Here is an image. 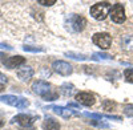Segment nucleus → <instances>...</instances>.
Wrapping results in <instances>:
<instances>
[{
    "instance_id": "nucleus-1",
    "label": "nucleus",
    "mask_w": 133,
    "mask_h": 130,
    "mask_svg": "<svg viewBox=\"0 0 133 130\" xmlns=\"http://www.w3.org/2000/svg\"><path fill=\"white\" fill-rule=\"evenodd\" d=\"M65 25H66V29L71 31V32H81L85 25H87V20L80 16V15H69L65 20Z\"/></svg>"
},
{
    "instance_id": "nucleus-2",
    "label": "nucleus",
    "mask_w": 133,
    "mask_h": 130,
    "mask_svg": "<svg viewBox=\"0 0 133 130\" xmlns=\"http://www.w3.org/2000/svg\"><path fill=\"white\" fill-rule=\"evenodd\" d=\"M110 5L109 2H98L93 7H91V15L96 20H104L108 16V12H110Z\"/></svg>"
},
{
    "instance_id": "nucleus-3",
    "label": "nucleus",
    "mask_w": 133,
    "mask_h": 130,
    "mask_svg": "<svg viewBox=\"0 0 133 130\" xmlns=\"http://www.w3.org/2000/svg\"><path fill=\"white\" fill-rule=\"evenodd\" d=\"M0 101L7 104V105H11V106H16L17 109H25V107H28V105H29V102L25 98L17 97V96H12V94L2 96L0 97Z\"/></svg>"
},
{
    "instance_id": "nucleus-4",
    "label": "nucleus",
    "mask_w": 133,
    "mask_h": 130,
    "mask_svg": "<svg viewBox=\"0 0 133 130\" xmlns=\"http://www.w3.org/2000/svg\"><path fill=\"white\" fill-rule=\"evenodd\" d=\"M109 16H110V19H112V21H115V23L123 24L124 21H125V19H127V16H125V9H124L123 4L116 3L112 8H110Z\"/></svg>"
},
{
    "instance_id": "nucleus-5",
    "label": "nucleus",
    "mask_w": 133,
    "mask_h": 130,
    "mask_svg": "<svg viewBox=\"0 0 133 130\" xmlns=\"http://www.w3.org/2000/svg\"><path fill=\"white\" fill-rule=\"evenodd\" d=\"M93 42L100 47L101 49H108L110 47V44H112V36H110L109 33H107V32H98V33H95L93 37H92Z\"/></svg>"
},
{
    "instance_id": "nucleus-6",
    "label": "nucleus",
    "mask_w": 133,
    "mask_h": 130,
    "mask_svg": "<svg viewBox=\"0 0 133 130\" xmlns=\"http://www.w3.org/2000/svg\"><path fill=\"white\" fill-rule=\"evenodd\" d=\"M51 88H52L51 84L43 81V80H37V81H35V82L32 84V90H33V93L41 96L43 98H44V97H47V96L52 92Z\"/></svg>"
},
{
    "instance_id": "nucleus-7",
    "label": "nucleus",
    "mask_w": 133,
    "mask_h": 130,
    "mask_svg": "<svg viewBox=\"0 0 133 130\" xmlns=\"http://www.w3.org/2000/svg\"><path fill=\"white\" fill-rule=\"evenodd\" d=\"M52 68L53 70L61 74V76H69L72 72H73V68H72V65L68 64L66 61H63V60H57V61H53L52 64Z\"/></svg>"
},
{
    "instance_id": "nucleus-8",
    "label": "nucleus",
    "mask_w": 133,
    "mask_h": 130,
    "mask_svg": "<svg viewBox=\"0 0 133 130\" xmlns=\"http://www.w3.org/2000/svg\"><path fill=\"white\" fill-rule=\"evenodd\" d=\"M76 101L79 105H84V106H92L96 101L95 96L92 93H88V92H80L76 94Z\"/></svg>"
},
{
    "instance_id": "nucleus-9",
    "label": "nucleus",
    "mask_w": 133,
    "mask_h": 130,
    "mask_svg": "<svg viewBox=\"0 0 133 130\" xmlns=\"http://www.w3.org/2000/svg\"><path fill=\"white\" fill-rule=\"evenodd\" d=\"M35 120H36V117H31L28 114H17L12 118V122H16L21 127H28V126H32Z\"/></svg>"
},
{
    "instance_id": "nucleus-10",
    "label": "nucleus",
    "mask_w": 133,
    "mask_h": 130,
    "mask_svg": "<svg viewBox=\"0 0 133 130\" xmlns=\"http://www.w3.org/2000/svg\"><path fill=\"white\" fill-rule=\"evenodd\" d=\"M25 62V59L21 57V56H12V57H8L3 61V64L8 69H15V68H19L20 65H23Z\"/></svg>"
},
{
    "instance_id": "nucleus-11",
    "label": "nucleus",
    "mask_w": 133,
    "mask_h": 130,
    "mask_svg": "<svg viewBox=\"0 0 133 130\" xmlns=\"http://www.w3.org/2000/svg\"><path fill=\"white\" fill-rule=\"evenodd\" d=\"M47 109L52 110L53 113H56V114H59V115H61V117H64V118H68V117H72V115L77 114L75 110H71V109H68V107H64V106H57V105H52V106L47 107Z\"/></svg>"
},
{
    "instance_id": "nucleus-12",
    "label": "nucleus",
    "mask_w": 133,
    "mask_h": 130,
    "mask_svg": "<svg viewBox=\"0 0 133 130\" xmlns=\"http://www.w3.org/2000/svg\"><path fill=\"white\" fill-rule=\"evenodd\" d=\"M32 76H33V69L31 67H24V68H21V69L17 70V77L20 80H23V81L29 80Z\"/></svg>"
},
{
    "instance_id": "nucleus-13",
    "label": "nucleus",
    "mask_w": 133,
    "mask_h": 130,
    "mask_svg": "<svg viewBox=\"0 0 133 130\" xmlns=\"http://www.w3.org/2000/svg\"><path fill=\"white\" fill-rule=\"evenodd\" d=\"M60 93H61L64 97H71V96H73V93H75V85H73V84H69V82H64V84L60 86Z\"/></svg>"
},
{
    "instance_id": "nucleus-14",
    "label": "nucleus",
    "mask_w": 133,
    "mask_h": 130,
    "mask_svg": "<svg viewBox=\"0 0 133 130\" xmlns=\"http://www.w3.org/2000/svg\"><path fill=\"white\" fill-rule=\"evenodd\" d=\"M43 129L44 130H60V124L55 121L53 118H47L43 122Z\"/></svg>"
},
{
    "instance_id": "nucleus-15",
    "label": "nucleus",
    "mask_w": 133,
    "mask_h": 130,
    "mask_svg": "<svg viewBox=\"0 0 133 130\" xmlns=\"http://www.w3.org/2000/svg\"><path fill=\"white\" fill-rule=\"evenodd\" d=\"M121 48L127 50H133V36H124L121 39Z\"/></svg>"
},
{
    "instance_id": "nucleus-16",
    "label": "nucleus",
    "mask_w": 133,
    "mask_h": 130,
    "mask_svg": "<svg viewBox=\"0 0 133 130\" xmlns=\"http://www.w3.org/2000/svg\"><path fill=\"white\" fill-rule=\"evenodd\" d=\"M101 105H103V109L107 110V112H112L116 107V102L112 101V100H104Z\"/></svg>"
},
{
    "instance_id": "nucleus-17",
    "label": "nucleus",
    "mask_w": 133,
    "mask_h": 130,
    "mask_svg": "<svg viewBox=\"0 0 133 130\" xmlns=\"http://www.w3.org/2000/svg\"><path fill=\"white\" fill-rule=\"evenodd\" d=\"M88 124L92 125V126H96V127H103V129H108L109 127V125L107 122L98 121V120H91V121H88Z\"/></svg>"
},
{
    "instance_id": "nucleus-18",
    "label": "nucleus",
    "mask_w": 133,
    "mask_h": 130,
    "mask_svg": "<svg viewBox=\"0 0 133 130\" xmlns=\"http://www.w3.org/2000/svg\"><path fill=\"white\" fill-rule=\"evenodd\" d=\"M92 59L93 60H110V59H112V56L107 55V53H93Z\"/></svg>"
},
{
    "instance_id": "nucleus-19",
    "label": "nucleus",
    "mask_w": 133,
    "mask_h": 130,
    "mask_svg": "<svg viewBox=\"0 0 133 130\" xmlns=\"http://www.w3.org/2000/svg\"><path fill=\"white\" fill-rule=\"evenodd\" d=\"M65 56L72 57V59H75V60H81V61H84V60L88 59V57L84 56V55H77V53H73V52H66V53H65Z\"/></svg>"
},
{
    "instance_id": "nucleus-20",
    "label": "nucleus",
    "mask_w": 133,
    "mask_h": 130,
    "mask_svg": "<svg viewBox=\"0 0 133 130\" xmlns=\"http://www.w3.org/2000/svg\"><path fill=\"white\" fill-rule=\"evenodd\" d=\"M124 114L128 115V117H133V104H127L123 109Z\"/></svg>"
},
{
    "instance_id": "nucleus-21",
    "label": "nucleus",
    "mask_w": 133,
    "mask_h": 130,
    "mask_svg": "<svg viewBox=\"0 0 133 130\" xmlns=\"http://www.w3.org/2000/svg\"><path fill=\"white\" fill-rule=\"evenodd\" d=\"M124 76H125V80L128 82H133V69H125L124 70Z\"/></svg>"
},
{
    "instance_id": "nucleus-22",
    "label": "nucleus",
    "mask_w": 133,
    "mask_h": 130,
    "mask_svg": "<svg viewBox=\"0 0 133 130\" xmlns=\"http://www.w3.org/2000/svg\"><path fill=\"white\" fill-rule=\"evenodd\" d=\"M23 49H24V50H27V52H44V50H45L44 48H39V47H29V45H24V47H23Z\"/></svg>"
},
{
    "instance_id": "nucleus-23",
    "label": "nucleus",
    "mask_w": 133,
    "mask_h": 130,
    "mask_svg": "<svg viewBox=\"0 0 133 130\" xmlns=\"http://www.w3.org/2000/svg\"><path fill=\"white\" fill-rule=\"evenodd\" d=\"M56 98H57V93L53 92V90H52L47 97H44V100H47V101H53V100H56Z\"/></svg>"
},
{
    "instance_id": "nucleus-24",
    "label": "nucleus",
    "mask_w": 133,
    "mask_h": 130,
    "mask_svg": "<svg viewBox=\"0 0 133 130\" xmlns=\"http://www.w3.org/2000/svg\"><path fill=\"white\" fill-rule=\"evenodd\" d=\"M56 3V0H39V4L41 5H52Z\"/></svg>"
},
{
    "instance_id": "nucleus-25",
    "label": "nucleus",
    "mask_w": 133,
    "mask_h": 130,
    "mask_svg": "<svg viewBox=\"0 0 133 130\" xmlns=\"http://www.w3.org/2000/svg\"><path fill=\"white\" fill-rule=\"evenodd\" d=\"M7 81H8V78H7V76H5V74H3L2 72H0V84L3 85V84H5Z\"/></svg>"
},
{
    "instance_id": "nucleus-26",
    "label": "nucleus",
    "mask_w": 133,
    "mask_h": 130,
    "mask_svg": "<svg viewBox=\"0 0 133 130\" xmlns=\"http://www.w3.org/2000/svg\"><path fill=\"white\" fill-rule=\"evenodd\" d=\"M0 48H5V49H12V47H9V45L4 44V42H0Z\"/></svg>"
},
{
    "instance_id": "nucleus-27",
    "label": "nucleus",
    "mask_w": 133,
    "mask_h": 130,
    "mask_svg": "<svg viewBox=\"0 0 133 130\" xmlns=\"http://www.w3.org/2000/svg\"><path fill=\"white\" fill-rule=\"evenodd\" d=\"M20 130H35V129H33L32 126H28V127H21Z\"/></svg>"
},
{
    "instance_id": "nucleus-28",
    "label": "nucleus",
    "mask_w": 133,
    "mask_h": 130,
    "mask_svg": "<svg viewBox=\"0 0 133 130\" xmlns=\"http://www.w3.org/2000/svg\"><path fill=\"white\" fill-rule=\"evenodd\" d=\"M69 106H72V107H79V105H76V104H69Z\"/></svg>"
},
{
    "instance_id": "nucleus-29",
    "label": "nucleus",
    "mask_w": 133,
    "mask_h": 130,
    "mask_svg": "<svg viewBox=\"0 0 133 130\" xmlns=\"http://www.w3.org/2000/svg\"><path fill=\"white\" fill-rule=\"evenodd\" d=\"M3 89H4V85H2V84H0V92H2Z\"/></svg>"
},
{
    "instance_id": "nucleus-30",
    "label": "nucleus",
    "mask_w": 133,
    "mask_h": 130,
    "mask_svg": "<svg viewBox=\"0 0 133 130\" xmlns=\"http://www.w3.org/2000/svg\"><path fill=\"white\" fill-rule=\"evenodd\" d=\"M3 125H4V122H3V121H2V120H0V127H2V126H3Z\"/></svg>"
}]
</instances>
